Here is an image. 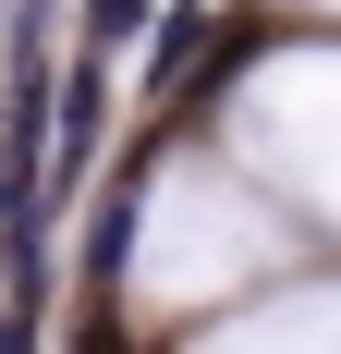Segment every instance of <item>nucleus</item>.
I'll list each match as a JSON object with an SVG mask.
<instances>
[{"instance_id":"3","label":"nucleus","mask_w":341,"mask_h":354,"mask_svg":"<svg viewBox=\"0 0 341 354\" xmlns=\"http://www.w3.org/2000/svg\"><path fill=\"white\" fill-rule=\"evenodd\" d=\"M12 220H37V183L12 171V159H0V232H12Z\"/></svg>"},{"instance_id":"2","label":"nucleus","mask_w":341,"mask_h":354,"mask_svg":"<svg viewBox=\"0 0 341 354\" xmlns=\"http://www.w3.org/2000/svg\"><path fill=\"white\" fill-rule=\"evenodd\" d=\"M146 12H159V0H86V49H122Z\"/></svg>"},{"instance_id":"1","label":"nucleus","mask_w":341,"mask_h":354,"mask_svg":"<svg viewBox=\"0 0 341 354\" xmlns=\"http://www.w3.org/2000/svg\"><path fill=\"white\" fill-rule=\"evenodd\" d=\"M195 62H207V12H183V25L159 37V73H146V86H159V98H183V86H195Z\"/></svg>"}]
</instances>
